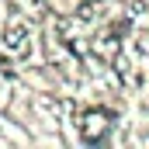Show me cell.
I'll list each match as a JSON object with an SVG mask.
<instances>
[{
    "label": "cell",
    "instance_id": "1",
    "mask_svg": "<svg viewBox=\"0 0 149 149\" xmlns=\"http://www.w3.org/2000/svg\"><path fill=\"white\" fill-rule=\"evenodd\" d=\"M108 128H111V114L104 111V108H90V111H83V118H80V135H83L87 142H101Z\"/></svg>",
    "mask_w": 149,
    "mask_h": 149
}]
</instances>
